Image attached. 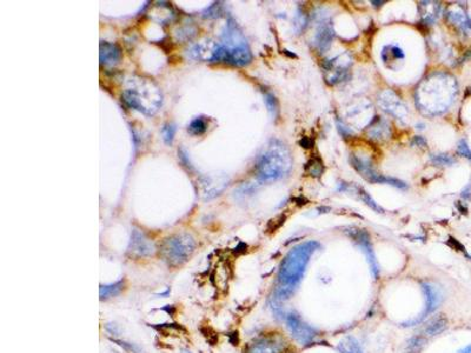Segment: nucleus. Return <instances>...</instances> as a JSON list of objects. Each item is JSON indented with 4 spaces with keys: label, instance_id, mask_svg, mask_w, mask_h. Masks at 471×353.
Segmentation results:
<instances>
[{
    "label": "nucleus",
    "instance_id": "nucleus-34",
    "mask_svg": "<svg viewBox=\"0 0 471 353\" xmlns=\"http://www.w3.org/2000/svg\"><path fill=\"white\" fill-rule=\"evenodd\" d=\"M183 353H191V352H189V351H184Z\"/></svg>",
    "mask_w": 471,
    "mask_h": 353
},
{
    "label": "nucleus",
    "instance_id": "nucleus-17",
    "mask_svg": "<svg viewBox=\"0 0 471 353\" xmlns=\"http://www.w3.org/2000/svg\"><path fill=\"white\" fill-rule=\"evenodd\" d=\"M390 125L385 119L381 117H375V119L369 124L368 136L377 140L388 139L390 137Z\"/></svg>",
    "mask_w": 471,
    "mask_h": 353
},
{
    "label": "nucleus",
    "instance_id": "nucleus-6",
    "mask_svg": "<svg viewBox=\"0 0 471 353\" xmlns=\"http://www.w3.org/2000/svg\"><path fill=\"white\" fill-rule=\"evenodd\" d=\"M196 249V242L189 233L171 236L160 246V254L170 266H179L186 263Z\"/></svg>",
    "mask_w": 471,
    "mask_h": 353
},
{
    "label": "nucleus",
    "instance_id": "nucleus-3",
    "mask_svg": "<svg viewBox=\"0 0 471 353\" xmlns=\"http://www.w3.org/2000/svg\"><path fill=\"white\" fill-rule=\"evenodd\" d=\"M291 167L292 158L289 148L282 141L272 139L258 155L256 174L262 183H272L287 176Z\"/></svg>",
    "mask_w": 471,
    "mask_h": 353
},
{
    "label": "nucleus",
    "instance_id": "nucleus-4",
    "mask_svg": "<svg viewBox=\"0 0 471 353\" xmlns=\"http://www.w3.org/2000/svg\"><path fill=\"white\" fill-rule=\"evenodd\" d=\"M252 59L246 38L233 20L226 23L219 40L213 63H224L232 66H245Z\"/></svg>",
    "mask_w": 471,
    "mask_h": 353
},
{
    "label": "nucleus",
    "instance_id": "nucleus-11",
    "mask_svg": "<svg viewBox=\"0 0 471 353\" xmlns=\"http://www.w3.org/2000/svg\"><path fill=\"white\" fill-rule=\"evenodd\" d=\"M127 251L133 257H149L155 253L156 246L143 231L134 228L131 233Z\"/></svg>",
    "mask_w": 471,
    "mask_h": 353
},
{
    "label": "nucleus",
    "instance_id": "nucleus-29",
    "mask_svg": "<svg viewBox=\"0 0 471 353\" xmlns=\"http://www.w3.org/2000/svg\"><path fill=\"white\" fill-rule=\"evenodd\" d=\"M457 152H458V154L462 155V157L469 159L471 162V150H470L468 143H466L464 139H462L461 141H459Z\"/></svg>",
    "mask_w": 471,
    "mask_h": 353
},
{
    "label": "nucleus",
    "instance_id": "nucleus-18",
    "mask_svg": "<svg viewBox=\"0 0 471 353\" xmlns=\"http://www.w3.org/2000/svg\"><path fill=\"white\" fill-rule=\"evenodd\" d=\"M382 61L389 68H392V64L397 63V61L404 59V52L398 45L396 44H389L383 47L381 52Z\"/></svg>",
    "mask_w": 471,
    "mask_h": 353
},
{
    "label": "nucleus",
    "instance_id": "nucleus-16",
    "mask_svg": "<svg viewBox=\"0 0 471 353\" xmlns=\"http://www.w3.org/2000/svg\"><path fill=\"white\" fill-rule=\"evenodd\" d=\"M100 64L104 66H115L122 59V50L117 44L101 42L100 44Z\"/></svg>",
    "mask_w": 471,
    "mask_h": 353
},
{
    "label": "nucleus",
    "instance_id": "nucleus-35",
    "mask_svg": "<svg viewBox=\"0 0 471 353\" xmlns=\"http://www.w3.org/2000/svg\"><path fill=\"white\" fill-rule=\"evenodd\" d=\"M470 92H471V89H470Z\"/></svg>",
    "mask_w": 471,
    "mask_h": 353
},
{
    "label": "nucleus",
    "instance_id": "nucleus-27",
    "mask_svg": "<svg viewBox=\"0 0 471 353\" xmlns=\"http://www.w3.org/2000/svg\"><path fill=\"white\" fill-rule=\"evenodd\" d=\"M265 104H266V107H268V110L270 113L272 114V117H277V114H278V103H277V99L275 98V96H273L272 93H265Z\"/></svg>",
    "mask_w": 471,
    "mask_h": 353
},
{
    "label": "nucleus",
    "instance_id": "nucleus-14",
    "mask_svg": "<svg viewBox=\"0 0 471 353\" xmlns=\"http://www.w3.org/2000/svg\"><path fill=\"white\" fill-rule=\"evenodd\" d=\"M350 234H351L352 238L355 239V242L358 244L359 247L364 252V254L367 256V259L369 261V264H370L372 273H374L375 277H377L379 268L377 265V260H376L375 253H374V251H372V246H371V243H370V239H369L368 233L364 231L357 230V231H352Z\"/></svg>",
    "mask_w": 471,
    "mask_h": 353
},
{
    "label": "nucleus",
    "instance_id": "nucleus-1",
    "mask_svg": "<svg viewBox=\"0 0 471 353\" xmlns=\"http://www.w3.org/2000/svg\"><path fill=\"white\" fill-rule=\"evenodd\" d=\"M457 92V82L451 74L433 72L416 87V106L424 114L440 115L451 106Z\"/></svg>",
    "mask_w": 471,
    "mask_h": 353
},
{
    "label": "nucleus",
    "instance_id": "nucleus-26",
    "mask_svg": "<svg viewBox=\"0 0 471 353\" xmlns=\"http://www.w3.org/2000/svg\"><path fill=\"white\" fill-rule=\"evenodd\" d=\"M174 134H176V126H174L173 124H166V125H164L162 129V136L164 141H165L167 145H171L173 143Z\"/></svg>",
    "mask_w": 471,
    "mask_h": 353
},
{
    "label": "nucleus",
    "instance_id": "nucleus-23",
    "mask_svg": "<svg viewBox=\"0 0 471 353\" xmlns=\"http://www.w3.org/2000/svg\"><path fill=\"white\" fill-rule=\"evenodd\" d=\"M207 126H209V123H207L206 118L197 117L190 122L188 125V132L192 136H202L206 132Z\"/></svg>",
    "mask_w": 471,
    "mask_h": 353
},
{
    "label": "nucleus",
    "instance_id": "nucleus-2",
    "mask_svg": "<svg viewBox=\"0 0 471 353\" xmlns=\"http://www.w3.org/2000/svg\"><path fill=\"white\" fill-rule=\"evenodd\" d=\"M320 247L316 240L301 243L289 251L280 264L276 299H287L294 294L296 287L302 282L310 258Z\"/></svg>",
    "mask_w": 471,
    "mask_h": 353
},
{
    "label": "nucleus",
    "instance_id": "nucleus-32",
    "mask_svg": "<svg viewBox=\"0 0 471 353\" xmlns=\"http://www.w3.org/2000/svg\"><path fill=\"white\" fill-rule=\"evenodd\" d=\"M426 140L424 139V138L421 137V136H416L414 137V139H412L411 141V145L412 146H418V147H425L426 146Z\"/></svg>",
    "mask_w": 471,
    "mask_h": 353
},
{
    "label": "nucleus",
    "instance_id": "nucleus-7",
    "mask_svg": "<svg viewBox=\"0 0 471 353\" xmlns=\"http://www.w3.org/2000/svg\"><path fill=\"white\" fill-rule=\"evenodd\" d=\"M350 162H351L353 169L362 176L365 180L372 184H388L391 186H395L397 188H407V184L404 181L392 177H386L383 174H379L374 167H372L371 163L368 159H362L357 157L355 154H351L350 157Z\"/></svg>",
    "mask_w": 471,
    "mask_h": 353
},
{
    "label": "nucleus",
    "instance_id": "nucleus-24",
    "mask_svg": "<svg viewBox=\"0 0 471 353\" xmlns=\"http://www.w3.org/2000/svg\"><path fill=\"white\" fill-rule=\"evenodd\" d=\"M447 319L443 317H437V318L432 319L425 327V333L428 336H435V334L441 333L445 327H447Z\"/></svg>",
    "mask_w": 471,
    "mask_h": 353
},
{
    "label": "nucleus",
    "instance_id": "nucleus-33",
    "mask_svg": "<svg viewBox=\"0 0 471 353\" xmlns=\"http://www.w3.org/2000/svg\"><path fill=\"white\" fill-rule=\"evenodd\" d=\"M458 353H471V345H469V346H466L464 348H462V350H459Z\"/></svg>",
    "mask_w": 471,
    "mask_h": 353
},
{
    "label": "nucleus",
    "instance_id": "nucleus-19",
    "mask_svg": "<svg viewBox=\"0 0 471 353\" xmlns=\"http://www.w3.org/2000/svg\"><path fill=\"white\" fill-rule=\"evenodd\" d=\"M419 13H421L422 21L424 24H433L437 20L440 14L441 6L438 3L433 2H421L419 3Z\"/></svg>",
    "mask_w": 471,
    "mask_h": 353
},
{
    "label": "nucleus",
    "instance_id": "nucleus-9",
    "mask_svg": "<svg viewBox=\"0 0 471 353\" xmlns=\"http://www.w3.org/2000/svg\"><path fill=\"white\" fill-rule=\"evenodd\" d=\"M351 64V59L349 58V59L345 60L342 54H339V56L335 58H331V59L324 60L323 70L325 72L327 82L331 84V85H336V84L341 83L345 78H348Z\"/></svg>",
    "mask_w": 471,
    "mask_h": 353
},
{
    "label": "nucleus",
    "instance_id": "nucleus-15",
    "mask_svg": "<svg viewBox=\"0 0 471 353\" xmlns=\"http://www.w3.org/2000/svg\"><path fill=\"white\" fill-rule=\"evenodd\" d=\"M332 39H334V30H332L331 23L329 20L322 19V23L313 38V45L319 52H325L330 47Z\"/></svg>",
    "mask_w": 471,
    "mask_h": 353
},
{
    "label": "nucleus",
    "instance_id": "nucleus-13",
    "mask_svg": "<svg viewBox=\"0 0 471 353\" xmlns=\"http://www.w3.org/2000/svg\"><path fill=\"white\" fill-rule=\"evenodd\" d=\"M217 53V40L205 39L197 43L189 50V56L195 60L213 63Z\"/></svg>",
    "mask_w": 471,
    "mask_h": 353
},
{
    "label": "nucleus",
    "instance_id": "nucleus-8",
    "mask_svg": "<svg viewBox=\"0 0 471 353\" xmlns=\"http://www.w3.org/2000/svg\"><path fill=\"white\" fill-rule=\"evenodd\" d=\"M378 105L386 113L398 119L402 123H407L409 117L408 106L392 90H384L378 96Z\"/></svg>",
    "mask_w": 471,
    "mask_h": 353
},
{
    "label": "nucleus",
    "instance_id": "nucleus-20",
    "mask_svg": "<svg viewBox=\"0 0 471 353\" xmlns=\"http://www.w3.org/2000/svg\"><path fill=\"white\" fill-rule=\"evenodd\" d=\"M423 290H424L425 296H426V308H425V312L422 316V318L423 317H425L426 315L431 313L441 301L440 293H438V291L433 286L429 285V284H423Z\"/></svg>",
    "mask_w": 471,
    "mask_h": 353
},
{
    "label": "nucleus",
    "instance_id": "nucleus-31",
    "mask_svg": "<svg viewBox=\"0 0 471 353\" xmlns=\"http://www.w3.org/2000/svg\"><path fill=\"white\" fill-rule=\"evenodd\" d=\"M112 341H115V343H117L119 345V346H122L125 348L126 351H129V352H132V353H140V348L137 346V345H133V344H130V343H125V341H122V340H112Z\"/></svg>",
    "mask_w": 471,
    "mask_h": 353
},
{
    "label": "nucleus",
    "instance_id": "nucleus-22",
    "mask_svg": "<svg viewBox=\"0 0 471 353\" xmlns=\"http://www.w3.org/2000/svg\"><path fill=\"white\" fill-rule=\"evenodd\" d=\"M338 350L341 353H363L358 340L355 337H345L338 344Z\"/></svg>",
    "mask_w": 471,
    "mask_h": 353
},
{
    "label": "nucleus",
    "instance_id": "nucleus-21",
    "mask_svg": "<svg viewBox=\"0 0 471 353\" xmlns=\"http://www.w3.org/2000/svg\"><path fill=\"white\" fill-rule=\"evenodd\" d=\"M123 286H124V282L123 280H118L116 283H111V284H105V285L100 286L99 293H100V299H108V298L116 297L123 291Z\"/></svg>",
    "mask_w": 471,
    "mask_h": 353
},
{
    "label": "nucleus",
    "instance_id": "nucleus-12",
    "mask_svg": "<svg viewBox=\"0 0 471 353\" xmlns=\"http://www.w3.org/2000/svg\"><path fill=\"white\" fill-rule=\"evenodd\" d=\"M286 350L285 340L283 338L272 336L263 337L251 344L249 353H284Z\"/></svg>",
    "mask_w": 471,
    "mask_h": 353
},
{
    "label": "nucleus",
    "instance_id": "nucleus-25",
    "mask_svg": "<svg viewBox=\"0 0 471 353\" xmlns=\"http://www.w3.org/2000/svg\"><path fill=\"white\" fill-rule=\"evenodd\" d=\"M305 171L308 172L310 176L312 177H320L322 176L323 171H324V165L322 159L318 157H315L312 159H310L305 165Z\"/></svg>",
    "mask_w": 471,
    "mask_h": 353
},
{
    "label": "nucleus",
    "instance_id": "nucleus-28",
    "mask_svg": "<svg viewBox=\"0 0 471 353\" xmlns=\"http://www.w3.org/2000/svg\"><path fill=\"white\" fill-rule=\"evenodd\" d=\"M431 162L435 164V165H441V166H450L452 164H455V158H452L451 155L449 154H433L431 155Z\"/></svg>",
    "mask_w": 471,
    "mask_h": 353
},
{
    "label": "nucleus",
    "instance_id": "nucleus-10",
    "mask_svg": "<svg viewBox=\"0 0 471 353\" xmlns=\"http://www.w3.org/2000/svg\"><path fill=\"white\" fill-rule=\"evenodd\" d=\"M286 324L287 329L298 343L303 345H306L311 343L313 338L317 336L316 330L313 327L309 326L308 324L303 322L297 315L291 313L286 317Z\"/></svg>",
    "mask_w": 471,
    "mask_h": 353
},
{
    "label": "nucleus",
    "instance_id": "nucleus-30",
    "mask_svg": "<svg viewBox=\"0 0 471 353\" xmlns=\"http://www.w3.org/2000/svg\"><path fill=\"white\" fill-rule=\"evenodd\" d=\"M336 124H337V129L339 131V133H341L343 137L348 138L350 136H352V133H353L352 130L350 129L348 125H345L344 122H342V120H339V119H336Z\"/></svg>",
    "mask_w": 471,
    "mask_h": 353
},
{
    "label": "nucleus",
    "instance_id": "nucleus-5",
    "mask_svg": "<svg viewBox=\"0 0 471 353\" xmlns=\"http://www.w3.org/2000/svg\"><path fill=\"white\" fill-rule=\"evenodd\" d=\"M122 97L127 106L145 115L157 113L163 104L162 91L148 78L134 77L127 80Z\"/></svg>",
    "mask_w": 471,
    "mask_h": 353
}]
</instances>
